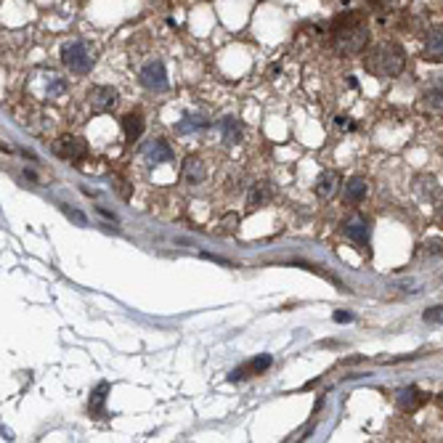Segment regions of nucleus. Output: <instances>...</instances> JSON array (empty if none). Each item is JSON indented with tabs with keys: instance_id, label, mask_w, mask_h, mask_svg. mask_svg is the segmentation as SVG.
<instances>
[{
	"instance_id": "30",
	"label": "nucleus",
	"mask_w": 443,
	"mask_h": 443,
	"mask_svg": "<svg viewBox=\"0 0 443 443\" xmlns=\"http://www.w3.org/2000/svg\"><path fill=\"white\" fill-rule=\"evenodd\" d=\"M441 403H443V393H441Z\"/></svg>"
},
{
	"instance_id": "24",
	"label": "nucleus",
	"mask_w": 443,
	"mask_h": 443,
	"mask_svg": "<svg viewBox=\"0 0 443 443\" xmlns=\"http://www.w3.org/2000/svg\"><path fill=\"white\" fill-rule=\"evenodd\" d=\"M425 322L443 324V308H427V310H425Z\"/></svg>"
},
{
	"instance_id": "29",
	"label": "nucleus",
	"mask_w": 443,
	"mask_h": 443,
	"mask_svg": "<svg viewBox=\"0 0 443 443\" xmlns=\"http://www.w3.org/2000/svg\"><path fill=\"white\" fill-rule=\"evenodd\" d=\"M3 441H13L11 430H6V427H3Z\"/></svg>"
},
{
	"instance_id": "16",
	"label": "nucleus",
	"mask_w": 443,
	"mask_h": 443,
	"mask_svg": "<svg viewBox=\"0 0 443 443\" xmlns=\"http://www.w3.org/2000/svg\"><path fill=\"white\" fill-rule=\"evenodd\" d=\"M221 135H223V144L226 146H236L242 144L244 138V131H242V122L236 120V117H223L221 120Z\"/></svg>"
},
{
	"instance_id": "26",
	"label": "nucleus",
	"mask_w": 443,
	"mask_h": 443,
	"mask_svg": "<svg viewBox=\"0 0 443 443\" xmlns=\"http://www.w3.org/2000/svg\"><path fill=\"white\" fill-rule=\"evenodd\" d=\"M351 319H353V316H351V313H348V310H337V313H334V322H337V324H343V322H351Z\"/></svg>"
},
{
	"instance_id": "14",
	"label": "nucleus",
	"mask_w": 443,
	"mask_h": 443,
	"mask_svg": "<svg viewBox=\"0 0 443 443\" xmlns=\"http://www.w3.org/2000/svg\"><path fill=\"white\" fill-rule=\"evenodd\" d=\"M64 93H67V80L59 78L56 72H43V93H40V99L56 101Z\"/></svg>"
},
{
	"instance_id": "5",
	"label": "nucleus",
	"mask_w": 443,
	"mask_h": 443,
	"mask_svg": "<svg viewBox=\"0 0 443 443\" xmlns=\"http://www.w3.org/2000/svg\"><path fill=\"white\" fill-rule=\"evenodd\" d=\"M54 154L67 162H80L88 157V141L83 135H61L54 141Z\"/></svg>"
},
{
	"instance_id": "1",
	"label": "nucleus",
	"mask_w": 443,
	"mask_h": 443,
	"mask_svg": "<svg viewBox=\"0 0 443 443\" xmlns=\"http://www.w3.org/2000/svg\"><path fill=\"white\" fill-rule=\"evenodd\" d=\"M332 48L343 56H358L369 45V22L361 11H345L329 27Z\"/></svg>"
},
{
	"instance_id": "28",
	"label": "nucleus",
	"mask_w": 443,
	"mask_h": 443,
	"mask_svg": "<svg viewBox=\"0 0 443 443\" xmlns=\"http://www.w3.org/2000/svg\"><path fill=\"white\" fill-rule=\"evenodd\" d=\"M435 221H438V226L443 229V205L438 207V212H435Z\"/></svg>"
},
{
	"instance_id": "19",
	"label": "nucleus",
	"mask_w": 443,
	"mask_h": 443,
	"mask_svg": "<svg viewBox=\"0 0 443 443\" xmlns=\"http://www.w3.org/2000/svg\"><path fill=\"white\" fill-rule=\"evenodd\" d=\"M268 200H271V188H268L266 181H257L255 186L250 188V194H247V205H250V210H257V207L268 205Z\"/></svg>"
},
{
	"instance_id": "23",
	"label": "nucleus",
	"mask_w": 443,
	"mask_h": 443,
	"mask_svg": "<svg viewBox=\"0 0 443 443\" xmlns=\"http://www.w3.org/2000/svg\"><path fill=\"white\" fill-rule=\"evenodd\" d=\"M422 247H425V253H427V255L443 257V239H438V236H432V239H427V242L422 244Z\"/></svg>"
},
{
	"instance_id": "12",
	"label": "nucleus",
	"mask_w": 443,
	"mask_h": 443,
	"mask_svg": "<svg viewBox=\"0 0 443 443\" xmlns=\"http://www.w3.org/2000/svg\"><path fill=\"white\" fill-rule=\"evenodd\" d=\"M271 364H274V358H271V356H257V358H253L250 364H244V366H239V369H233L229 380H231V382H236V380H247V377L263 375V372H266Z\"/></svg>"
},
{
	"instance_id": "13",
	"label": "nucleus",
	"mask_w": 443,
	"mask_h": 443,
	"mask_svg": "<svg viewBox=\"0 0 443 443\" xmlns=\"http://www.w3.org/2000/svg\"><path fill=\"white\" fill-rule=\"evenodd\" d=\"M420 104L422 109L432 111V114H443V80L441 83H432L430 88L422 90Z\"/></svg>"
},
{
	"instance_id": "15",
	"label": "nucleus",
	"mask_w": 443,
	"mask_h": 443,
	"mask_svg": "<svg viewBox=\"0 0 443 443\" xmlns=\"http://www.w3.org/2000/svg\"><path fill=\"white\" fill-rule=\"evenodd\" d=\"M337 188H340V176L332 173V170H327L322 176L316 178V197L324 202H329L337 194Z\"/></svg>"
},
{
	"instance_id": "10",
	"label": "nucleus",
	"mask_w": 443,
	"mask_h": 443,
	"mask_svg": "<svg viewBox=\"0 0 443 443\" xmlns=\"http://www.w3.org/2000/svg\"><path fill=\"white\" fill-rule=\"evenodd\" d=\"M183 181L191 183V186H197V183H205V178H207V167H205V159L197 154H188L186 162H183Z\"/></svg>"
},
{
	"instance_id": "6",
	"label": "nucleus",
	"mask_w": 443,
	"mask_h": 443,
	"mask_svg": "<svg viewBox=\"0 0 443 443\" xmlns=\"http://www.w3.org/2000/svg\"><path fill=\"white\" fill-rule=\"evenodd\" d=\"M138 83L144 85L146 90H165L167 88V69L165 61H149L141 72H138Z\"/></svg>"
},
{
	"instance_id": "17",
	"label": "nucleus",
	"mask_w": 443,
	"mask_h": 443,
	"mask_svg": "<svg viewBox=\"0 0 443 443\" xmlns=\"http://www.w3.org/2000/svg\"><path fill=\"white\" fill-rule=\"evenodd\" d=\"M122 131H125V138L133 144L138 141L141 135H144V117L138 114V111H128L125 117H122Z\"/></svg>"
},
{
	"instance_id": "11",
	"label": "nucleus",
	"mask_w": 443,
	"mask_h": 443,
	"mask_svg": "<svg viewBox=\"0 0 443 443\" xmlns=\"http://www.w3.org/2000/svg\"><path fill=\"white\" fill-rule=\"evenodd\" d=\"M144 159L149 162V165H162V162H170V159H173V149H170L167 141L154 138L152 144L144 146Z\"/></svg>"
},
{
	"instance_id": "2",
	"label": "nucleus",
	"mask_w": 443,
	"mask_h": 443,
	"mask_svg": "<svg viewBox=\"0 0 443 443\" xmlns=\"http://www.w3.org/2000/svg\"><path fill=\"white\" fill-rule=\"evenodd\" d=\"M406 67V51L393 40H382V43L372 45L364 56V69L377 80L399 78Z\"/></svg>"
},
{
	"instance_id": "18",
	"label": "nucleus",
	"mask_w": 443,
	"mask_h": 443,
	"mask_svg": "<svg viewBox=\"0 0 443 443\" xmlns=\"http://www.w3.org/2000/svg\"><path fill=\"white\" fill-rule=\"evenodd\" d=\"M366 194H369V183H366V178L361 176H353L348 183H345V200L358 205V202L366 200Z\"/></svg>"
},
{
	"instance_id": "21",
	"label": "nucleus",
	"mask_w": 443,
	"mask_h": 443,
	"mask_svg": "<svg viewBox=\"0 0 443 443\" xmlns=\"http://www.w3.org/2000/svg\"><path fill=\"white\" fill-rule=\"evenodd\" d=\"M107 393H109V382H101L99 388L90 393V401H88V409L93 417H104L107 411H104V403H107Z\"/></svg>"
},
{
	"instance_id": "27",
	"label": "nucleus",
	"mask_w": 443,
	"mask_h": 443,
	"mask_svg": "<svg viewBox=\"0 0 443 443\" xmlns=\"http://www.w3.org/2000/svg\"><path fill=\"white\" fill-rule=\"evenodd\" d=\"M372 6H377V8H388V6H396L399 0H369Z\"/></svg>"
},
{
	"instance_id": "25",
	"label": "nucleus",
	"mask_w": 443,
	"mask_h": 443,
	"mask_svg": "<svg viewBox=\"0 0 443 443\" xmlns=\"http://www.w3.org/2000/svg\"><path fill=\"white\" fill-rule=\"evenodd\" d=\"M64 212H67V215H69V218H72L75 223H80V226H85V215H83V212L72 210V207H64Z\"/></svg>"
},
{
	"instance_id": "8",
	"label": "nucleus",
	"mask_w": 443,
	"mask_h": 443,
	"mask_svg": "<svg viewBox=\"0 0 443 443\" xmlns=\"http://www.w3.org/2000/svg\"><path fill=\"white\" fill-rule=\"evenodd\" d=\"M117 101H120V93H117V88H111V85H93L88 90V104L93 111L114 109Z\"/></svg>"
},
{
	"instance_id": "7",
	"label": "nucleus",
	"mask_w": 443,
	"mask_h": 443,
	"mask_svg": "<svg viewBox=\"0 0 443 443\" xmlns=\"http://www.w3.org/2000/svg\"><path fill=\"white\" fill-rule=\"evenodd\" d=\"M422 59L432 64H443V24H435L427 30L425 43H422Z\"/></svg>"
},
{
	"instance_id": "9",
	"label": "nucleus",
	"mask_w": 443,
	"mask_h": 443,
	"mask_svg": "<svg viewBox=\"0 0 443 443\" xmlns=\"http://www.w3.org/2000/svg\"><path fill=\"white\" fill-rule=\"evenodd\" d=\"M396 403H399L401 411H417L420 406H425L427 403V393H422L420 388H414V385H409V388H401L399 393H396Z\"/></svg>"
},
{
	"instance_id": "4",
	"label": "nucleus",
	"mask_w": 443,
	"mask_h": 443,
	"mask_svg": "<svg viewBox=\"0 0 443 443\" xmlns=\"http://www.w3.org/2000/svg\"><path fill=\"white\" fill-rule=\"evenodd\" d=\"M343 231L358 250H366V255H369V244H372V218H366L364 212H353V215L343 223Z\"/></svg>"
},
{
	"instance_id": "3",
	"label": "nucleus",
	"mask_w": 443,
	"mask_h": 443,
	"mask_svg": "<svg viewBox=\"0 0 443 443\" xmlns=\"http://www.w3.org/2000/svg\"><path fill=\"white\" fill-rule=\"evenodd\" d=\"M93 61H96L93 48L85 40H72V43H67L61 48V64L69 72H75V75H88L90 69H93Z\"/></svg>"
},
{
	"instance_id": "20",
	"label": "nucleus",
	"mask_w": 443,
	"mask_h": 443,
	"mask_svg": "<svg viewBox=\"0 0 443 443\" xmlns=\"http://www.w3.org/2000/svg\"><path fill=\"white\" fill-rule=\"evenodd\" d=\"M210 125V120H205L202 114H183V120H178L176 131L178 133H197V131H205Z\"/></svg>"
},
{
	"instance_id": "22",
	"label": "nucleus",
	"mask_w": 443,
	"mask_h": 443,
	"mask_svg": "<svg viewBox=\"0 0 443 443\" xmlns=\"http://www.w3.org/2000/svg\"><path fill=\"white\" fill-rule=\"evenodd\" d=\"M414 191L422 200H435L438 197V181L432 176H417L414 178Z\"/></svg>"
}]
</instances>
